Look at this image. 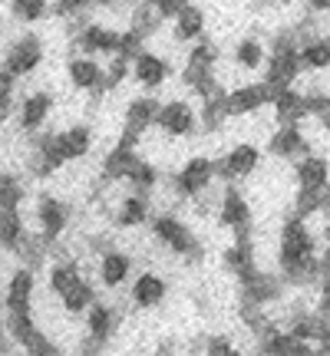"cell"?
Listing matches in <instances>:
<instances>
[{"label": "cell", "instance_id": "cell-1", "mask_svg": "<svg viewBox=\"0 0 330 356\" xmlns=\"http://www.w3.org/2000/svg\"><path fill=\"white\" fill-rule=\"evenodd\" d=\"M278 267L284 280L291 284H320L324 277V257L317 254V234L311 231L304 215H288L281 221L278 241Z\"/></svg>", "mask_w": 330, "mask_h": 356}, {"label": "cell", "instance_id": "cell-2", "mask_svg": "<svg viewBox=\"0 0 330 356\" xmlns=\"http://www.w3.org/2000/svg\"><path fill=\"white\" fill-rule=\"evenodd\" d=\"M152 238L162 244L165 251H172L175 257H185V261H202V241L198 234L191 231V225H185L178 215L172 211H162V215H152Z\"/></svg>", "mask_w": 330, "mask_h": 356}, {"label": "cell", "instance_id": "cell-3", "mask_svg": "<svg viewBox=\"0 0 330 356\" xmlns=\"http://www.w3.org/2000/svg\"><path fill=\"white\" fill-rule=\"evenodd\" d=\"M304 73V63H301V43L294 33H281L271 47V56H267L265 66V83L271 89L281 86H294V79Z\"/></svg>", "mask_w": 330, "mask_h": 356}, {"label": "cell", "instance_id": "cell-4", "mask_svg": "<svg viewBox=\"0 0 330 356\" xmlns=\"http://www.w3.org/2000/svg\"><path fill=\"white\" fill-rule=\"evenodd\" d=\"M215 178H218L215 159L195 155V159H189V162L178 168L175 175L168 178V188H172V195H175V198H185V202H198L202 195H208V191H212Z\"/></svg>", "mask_w": 330, "mask_h": 356}, {"label": "cell", "instance_id": "cell-5", "mask_svg": "<svg viewBox=\"0 0 330 356\" xmlns=\"http://www.w3.org/2000/svg\"><path fill=\"white\" fill-rule=\"evenodd\" d=\"M258 168H261V149L251 145V142H238L221 159H215V172L221 181H244Z\"/></svg>", "mask_w": 330, "mask_h": 356}, {"label": "cell", "instance_id": "cell-6", "mask_svg": "<svg viewBox=\"0 0 330 356\" xmlns=\"http://www.w3.org/2000/svg\"><path fill=\"white\" fill-rule=\"evenodd\" d=\"M43 56H47L43 40H40L37 33H24V37H17L10 47H7L3 70H10V73H17L20 79H26V76H33L40 66H43Z\"/></svg>", "mask_w": 330, "mask_h": 356}, {"label": "cell", "instance_id": "cell-7", "mask_svg": "<svg viewBox=\"0 0 330 356\" xmlns=\"http://www.w3.org/2000/svg\"><path fill=\"white\" fill-rule=\"evenodd\" d=\"M198 122H202V119H198V113L191 109V102L168 99V102H162V109H159L155 129L165 132V136H172V139H189V136H195Z\"/></svg>", "mask_w": 330, "mask_h": 356}, {"label": "cell", "instance_id": "cell-8", "mask_svg": "<svg viewBox=\"0 0 330 356\" xmlns=\"http://www.w3.org/2000/svg\"><path fill=\"white\" fill-rule=\"evenodd\" d=\"M66 228H70V204L60 202L56 195H40L37 198V234L53 248V244L63 238Z\"/></svg>", "mask_w": 330, "mask_h": 356}, {"label": "cell", "instance_id": "cell-9", "mask_svg": "<svg viewBox=\"0 0 330 356\" xmlns=\"http://www.w3.org/2000/svg\"><path fill=\"white\" fill-rule=\"evenodd\" d=\"M50 115H53V92L37 89V92H26L20 99L13 119H17V126H20L24 136H40L47 129V122H50Z\"/></svg>", "mask_w": 330, "mask_h": 356}, {"label": "cell", "instance_id": "cell-10", "mask_svg": "<svg viewBox=\"0 0 330 356\" xmlns=\"http://www.w3.org/2000/svg\"><path fill=\"white\" fill-rule=\"evenodd\" d=\"M139 139H142L139 132L123 129L119 142H116L113 149L106 152V159H102V178H106V181H126V175L132 172V165L139 162V155H136Z\"/></svg>", "mask_w": 330, "mask_h": 356}, {"label": "cell", "instance_id": "cell-11", "mask_svg": "<svg viewBox=\"0 0 330 356\" xmlns=\"http://www.w3.org/2000/svg\"><path fill=\"white\" fill-rule=\"evenodd\" d=\"M218 225L221 228H228L231 234H238V231H251V204H248V198H244L242 191L235 188V181H228V188L221 191V198H218Z\"/></svg>", "mask_w": 330, "mask_h": 356}, {"label": "cell", "instance_id": "cell-12", "mask_svg": "<svg viewBox=\"0 0 330 356\" xmlns=\"http://www.w3.org/2000/svg\"><path fill=\"white\" fill-rule=\"evenodd\" d=\"M116 327H119V310L106 300H96V304L86 310V350H102L109 346V340L116 337Z\"/></svg>", "mask_w": 330, "mask_h": 356}, {"label": "cell", "instance_id": "cell-13", "mask_svg": "<svg viewBox=\"0 0 330 356\" xmlns=\"http://www.w3.org/2000/svg\"><path fill=\"white\" fill-rule=\"evenodd\" d=\"M274 99V89L267 86L265 79L261 83H244V86H235L225 92V113L231 115H251L258 113L261 106H271Z\"/></svg>", "mask_w": 330, "mask_h": 356}, {"label": "cell", "instance_id": "cell-14", "mask_svg": "<svg viewBox=\"0 0 330 356\" xmlns=\"http://www.w3.org/2000/svg\"><path fill=\"white\" fill-rule=\"evenodd\" d=\"M132 270H136L132 254L119 251V248H106V251L100 254V261H96V277H100V284L106 287V291H119V287H126V280L136 277Z\"/></svg>", "mask_w": 330, "mask_h": 356}, {"label": "cell", "instance_id": "cell-15", "mask_svg": "<svg viewBox=\"0 0 330 356\" xmlns=\"http://www.w3.org/2000/svg\"><path fill=\"white\" fill-rule=\"evenodd\" d=\"M221 264L238 277V284H244L251 274H258V261H254V234L251 231H238V234H231V244L225 248V254H221Z\"/></svg>", "mask_w": 330, "mask_h": 356}, {"label": "cell", "instance_id": "cell-16", "mask_svg": "<svg viewBox=\"0 0 330 356\" xmlns=\"http://www.w3.org/2000/svg\"><path fill=\"white\" fill-rule=\"evenodd\" d=\"M168 297V284L159 270H139L129 284V300L136 310H155Z\"/></svg>", "mask_w": 330, "mask_h": 356}, {"label": "cell", "instance_id": "cell-17", "mask_svg": "<svg viewBox=\"0 0 330 356\" xmlns=\"http://www.w3.org/2000/svg\"><path fill=\"white\" fill-rule=\"evenodd\" d=\"M33 293H37V267L20 264L7 280L3 310H33Z\"/></svg>", "mask_w": 330, "mask_h": 356}, {"label": "cell", "instance_id": "cell-18", "mask_svg": "<svg viewBox=\"0 0 330 356\" xmlns=\"http://www.w3.org/2000/svg\"><path fill=\"white\" fill-rule=\"evenodd\" d=\"M66 79L79 89V92H106V66H100L96 56H73L70 63H66Z\"/></svg>", "mask_w": 330, "mask_h": 356}, {"label": "cell", "instance_id": "cell-19", "mask_svg": "<svg viewBox=\"0 0 330 356\" xmlns=\"http://www.w3.org/2000/svg\"><path fill=\"white\" fill-rule=\"evenodd\" d=\"M152 221V202H149V195L146 191H129V195H123L119 198V204H116L113 211V225L116 228H142V225H149Z\"/></svg>", "mask_w": 330, "mask_h": 356}, {"label": "cell", "instance_id": "cell-20", "mask_svg": "<svg viewBox=\"0 0 330 356\" xmlns=\"http://www.w3.org/2000/svg\"><path fill=\"white\" fill-rule=\"evenodd\" d=\"M73 43L89 56H113L119 47V30L106 24H86L83 30L73 33Z\"/></svg>", "mask_w": 330, "mask_h": 356}, {"label": "cell", "instance_id": "cell-21", "mask_svg": "<svg viewBox=\"0 0 330 356\" xmlns=\"http://www.w3.org/2000/svg\"><path fill=\"white\" fill-rule=\"evenodd\" d=\"M294 178H297L301 188L327 191L330 188V162L317 152H304L297 159V165H294Z\"/></svg>", "mask_w": 330, "mask_h": 356}, {"label": "cell", "instance_id": "cell-22", "mask_svg": "<svg viewBox=\"0 0 330 356\" xmlns=\"http://www.w3.org/2000/svg\"><path fill=\"white\" fill-rule=\"evenodd\" d=\"M168 73H172L168 60L159 56V53H152V50H142L139 56L132 60V76H136V83L146 89H159L165 79H168Z\"/></svg>", "mask_w": 330, "mask_h": 356}, {"label": "cell", "instance_id": "cell-23", "mask_svg": "<svg viewBox=\"0 0 330 356\" xmlns=\"http://www.w3.org/2000/svg\"><path fill=\"white\" fill-rule=\"evenodd\" d=\"M267 149H271V155H278V159H301L304 152H311L304 132H301V122H281L278 132L267 142Z\"/></svg>", "mask_w": 330, "mask_h": 356}, {"label": "cell", "instance_id": "cell-24", "mask_svg": "<svg viewBox=\"0 0 330 356\" xmlns=\"http://www.w3.org/2000/svg\"><path fill=\"white\" fill-rule=\"evenodd\" d=\"M281 293H284V284H281L274 274H251V277L242 284V300L248 304H258V307H267V304H278Z\"/></svg>", "mask_w": 330, "mask_h": 356}, {"label": "cell", "instance_id": "cell-25", "mask_svg": "<svg viewBox=\"0 0 330 356\" xmlns=\"http://www.w3.org/2000/svg\"><path fill=\"white\" fill-rule=\"evenodd\" d=\"M159 109H162V102L155 99V96H136V99L126 102V126L123 129H132V132H139L146 136L149 129L155 126V119H159Z\"/></svg>", "mask_w": 330, "mask_h": 356}, {"label": "cell", "instance_id": "cell-26", "mask_svg": "<svg viewBox=\"0 0 330 356\" xmlns=\"http://www.w3.org/2000/svg\"><path fill=\"white\" fill-rule=\"evenodd\" d=\"M0 241H3V251H7V254H20L26 244L33 241V234H30V231H26V225H24V215H20V208H3Z\"/></svg>", "mask_w": 330, "mask_h": 356}, {"label": "cell", "instance_id": "cell-27", "mask_svg": "<svg viewBox=\"0 0 330 356\" xmlns=\"http://www.w3.org/2000/svg\"><path fill=\"white\" fill-rule=\"evenodd\" d=\"M271 106H274L278 122H301V119H307V92H297L294 86L274 89Z\"/></svg>", "mask_w": 330, "mask_h": 356}, {"label": "cell", "instance_id": "cell-28", "mask_svg": "<svg viewBox=\"0 0 330 356\" xmlns=\"http://www.w3.org/2000/svg\"><path fill=\"white\" fill-rule=\"evenodd\" d=\"M330 320L320 314V310H301V314H294L291 320H288V330L297 337V340H304V343L317 346L320 337H324V330H327Z\"/></svg>", "mask_w": 330, "mask_h": 356}, {"label": "cell", "instance_id": "cell-29", "mask_svg": "<svg viewBox=\"0 0 330 356\" xmlns=\"http://www.w3.org/2000/svg\"><path fill=\"white\" fill-rule=\"evenodd\" d=\"M56 142H60V149L70 162H79V159H86L93 152V129L77 122V126H66L63 132H56Z\"/></svg>", "mask_w": 330, "mask_h": 356}, {"label": "cell", "instance_id": "cell-30", "mask_svg": "<svg viewBox=\"0 0 330 356\" xmlns=\"http://www.w3.org/2000/svg\"><path fill=\"white\" fill-rule=\"evenodd\" d=\"M267 56H271V50L265 47V40L242 37L238 43H235V66L244 70V73H258V70H265Z\"/></svg>", "mask_w": 330, "mask_h": 356}, {"label": "cell", "instance_id": "cell-31", "mask_svg": "<svg viewBox=\"0 0 330 356\" xmlns=\"http://www.w3.org/2000/svg\"><path fill=\"white\" fill-rule=\"evenodd\" d=\"M205 26H208L205 10L202 7H195V3H189V7L172 20V33H175L178 43H195V40L205 37Z\"/></svg>", "mask_w": 330, "mask_h": 356}, {"label": "cell", "instance_id": "cell-32", "mask_svg": "<svg viewBox=\"0 0 330 356\" xmlns=\"http://www.w3.org/2000/svg\"><path fill=\"white\" fill-rule=\"evenodd\" d=\"M182 83L198 96V99H212V96H218V92H225L221 89V83L215 79V70H202V66H189L185 63V70H182Z\"/></svg>", "mask_w": 330, "mask_h": 356}, {"label": "cell", "instance_id": "cell-33", "mask_svg": "<svg viewBox=\"0 0 330 356\" xmlns=\"http://www.w3.org/2000/svg\"><path fill=\"white\" fill-rule=\"evenodd\" d=\"M83 277H86V274H83L79 261H60V264L50 267V274H47V284H50V293H53V297H63V293L73 291V287H77Z\"/></svg>", "mask_w": 330, "mask_h": 356}, {"label": "cell", "instance_id": "cell-34", "mask_svg": "<svg viewBox=\"0 0 330 356\" xmlns=\"http://www.w3.org/2000/svg\"><path fill=\"white\" fill-rule=\"evenodd\" d=\"M301 63H304V73L330 70V40L327 37H304L301 40Z\"/></svg>", "mask_w": 330, "mask_h": 356}, {"label": "cell", "instance_id": "cell-35", "mask_svg": "<svg viewBox=\"0 0 330 356\" xmlns=\"http://www.w3.org/2000/svg\"><path fill=\"white\" fill-rule=\"evenodd\" d=\"M100 297H96V287H93V280H79L73 291H66L63 297H60V304H63V310L70 314V317H79V314H86L89 307L96 304Z\"/></svg>", "mask_w": 330, "mask_h": 356}, {"label": "cell", "instance_id": "cell-36", "mask_svg": "<svg viewBox=\"0 0 330 356\" xmlns=\"http://www.w3.org/2000/svg\"><path fill=\"white\" fill-rule=\"evenodd\" d=\"M162 10L155 7V0H142V3H136L132 7V13H129V26H136L142 37H152V33H159V26H162Z\"/></svg>", "mask_w": 330, "mask_h": 356}, {"label": "cell", "instance_id": "cell-37", "mask_svg": "<svg viewBox=\"0 0 330 356\" xmlns=\"http://www.w3.org/2000/svg\"><path fill=\"white\" fill-rule=\"evenodd\" d=\"M10 13L20 24H40L50 13V0H10Z\"/></svg>", "mask_w": 330, "mask_h": 356}, {"label": "cell", "instance_id": "cell-38", "mask_svg": "<svg viewBox=\"0 0 330 356\" xmlns=\"http://www.w3.org/2000/svg\"><path fill=\"white\" fill-rule=\"evenodd\" d=\"M126 181H129V188H136V191H149L159 185V168L152 165V162H146V159H139L136 165H132V172L126 175Z\"/></svg>", "mask_w": 330, "mask_h": 356}, {"label": "cell", "instance_id": "cell-39", "mask_svg": "<svg viewBox=\"0 0 330 356\" xmlns=\"http://www.w3.org/2000/svg\"><path fill=\"white\" fill-rule=\"evenodd\" d=\"M218 56H221V53H218L215 40H205L202 37V40H195V43H191L189 60H185V63H189V66H202V70H215Z\"/></svg>", "mask_w": 330, "mask_h": 356}, {"label": "cell", "instance_id": "cell-40", "mask_svg": "<svg viewBox=\"0 0 330 356\" xmlns=\"http://www.w3.org/2000/svg\"><path fill=\"white\" fill-rule=\"evenodd\" d=\"M129 73H132V60L123 56V53H113L109 63H106V92H113V89L123 86L129 79Z\"/></svg>", "mask_w": 330, "mask_h": 356}, {"label": "cell", "instance_id": "cell-41", "mask_svg": "<svg viewBox=\"0 0 330 356\" xmlns=\"http://www.w3.org/2000/svg\"><path fill=\"white\" fill-rule=\"evenodd\" d=\"M294 211H297V215H304V218L320 215V211H324V191H317V188H297Z\"/></svg>", "mask_w": 330, "mask_h": 356}, {"label": "cell", "instance_id": "cell-42", "mask_svg": "<svg viewBox=\"0 0 330 356\" xmlns=\"http://www.w3.org/2000/svg\"><path fill=\"white\" fill-rule=\"evenodd\" d=\"M0 202H3V208H20V204H24V181H20L17 172H3Z\"/></svg>", "mask_w": 330, "mask_h": 356}, {"label": "cell", "instance_id": "cell-43", "mask_svg": "<svg viewBox=\"0 0 330 356\" xmlns=\"http://www.w3.org/2000/svg\"><path fill=\"white\" fill-rule=\"evenodd\" d=\"M146 40L136 26H129V30H119V47H116V53H123V56H129V60H136L142 50H146Z\"/></svg>", "mask_w": 330, "mask_h": 356}, {"label": "cell", "instance_id": "cell-44", "mask_svg": "<svg viewBox=\"0 0 330 356\" xmlns=\"http://www.w3.org/2000/svg\"><path fill=\"white\" fill-rule=\"evenodd\" d=\"M93 7H96V0H53V13L63 17V20H70V17H83V13L93 10Z\"/></svg>", "mask_w": 330, "mask_h": 356}, {"label": "cell", "instance_id": "cell-45", "mask_svg": "<svg viewBox=\"0 0 330 356\" xmlns=\"http://www.w3.org/2000/svg\"><path fill=\"white\" fill-rule=\"evenodd\" d=\"M189 3H195V0H155V7L162 10L165 20H175L178 13H182L185 7H189Z\"/></svg>", "mask_w": 330, "mask_h": 356}, {"label": "cell", "instance_id": "cell-46", "mask_svg": "<svg viewBox=\"0 0 330 356\" xmlns=\"http://www.w3.org/2000/svg\"><path fill=\"white\" fill-rule=\"evenodd\" d=\"M317 310L330 320V274L320 277V293H317Z\"/></svg>", "mask_w": 330, "mask_h": 356}, {"label": "cell", "instance_id": "cell-47", "mask_svg": "<svg viewBox=\"0 0 330 356\" xmlns=\"http://www.w3.org/2000/svg\"><path fill=\"white\" fill-rule=\"evenodd\" d=\"M205 353H235V343L228 337H212V340H205Z\"/></svg>", "mask_w": 330, "mask_h": 356}, {"label": "cell", "instance_id": "cell-48", "mask_svg": "<svg viewBox=\"0 0 330 356\" xmlns=\"http://www.w3.org/2000/svg\"><path fill=\"white\" fill-rule=\"evenodd\" d=\"M307 10H314V13H330V0H307Z\"/></svg>", "mask_w": 330, "mask_h": 356}, {"label": "cell", "instance_id": "cell-49", "mask_svg": "<svg viewBox=\"0 0 330 356\" xmlns=\"http://www.w3.org/2000/svg\"><path fill=\"white\" fill-rule=\"evenodd\" d=\"M317 350H320V353H330V323H327V330H324V337H320Z\"/></svg>", "mask_w": 330, "mask_h": 356}, {"label": "cell", "instance_id": "cell-50", "mask_svg": "<svg viewBox=\"0 0 330 356\" xmlns=\"http://www.w3.org/2000/svg\"><path fill=\"white\" fill-rule=\"evenodd\" d=\"M324 215H327V218H330V188H327V191H324Z\"/></svg>", "mask_w": 330, "mask_h": 356}, {"label": "cell", "instance_id": "cell-51", "mask_svg": "<svg viewBox=\"0 0 330 356\" xmlns=\"http://www.w3.org/2000/svg\"><path fill=\"white\" fill-rule=\"evenodd\" d=\"M271 3H278V7H288V3H291V0H271Z\"/></svg>", "mask_w": 330, "mask_h": 356}]
</instances>
